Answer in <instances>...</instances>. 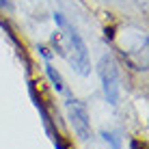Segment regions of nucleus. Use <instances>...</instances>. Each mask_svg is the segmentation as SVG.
<instances>
[{
    "label": "nucleus",
    "mask_w": 149,
    "mask_h": 149,
    "mask_svg": "<svg viewBox=\"0 0 149 149\" xmlns=\"http://www.w3.org/2000/svg\"><path fill=\"white\" fill-rule=\"evenodd\" d=\"M97 74L102 80V89H104V97L110 106H117L121 100V74L119 65L115 63L110 54H104L97 63Z\"/></svg>",
    "instance_id": "nucleus-1"
},
{
    "label": "nucleus",
    "mask_w": 149,
    "mask_h": 149,
    "mask_svg": "<svg viewBox=\"0 0 149 149\" xmlns=\"http://www.w3.org/2000/svg\"><path fill=\"white\" fill-rule=\"evenodd\" d=\"M102 138L112 147V149H121V138L115 134V132H102Z\"/></svg>",
    "instance_id": "nucleus-5"
},
{
    "label": "nucleus",
    "mask_w": 149,
    "mask_h": 149,
    "mask_svg": "<svg viewBox=\"0 0 149 149\" xmlns=\"http://www.w3.org/2000/svg\"><path fill=\"white\" fill-rule=\"evenodd\" d=\"M45 74H48L50 82H52V86L56 89V93H63L65 91V82H63V76L56 71V67L52 63H45Z\"/></svg>",
    "instance_id": "nucleus-4"
},
{
    "label": "nucleus",
    "mask_w": 149,
    "mask_h": 149,
    "mask_svg": "<svg viewBox=\"0 0 149 149\" xmlns=\"http://www.w3.org/2000/svg\"><path fill=\"white\" fill-rule=\"evenodd\" d=\"M143 2H145V0H143Z\"/></svg>",
    "instance_id": "nucleus-7"
},
{
    "label": "nucleus",
    "mask_w": 149,
    "mask_h": 149,
    "mask_svg": "<svg viewBox=\"0 0 149 149\" xmlns=\"http://www.w3.org/2000/svg\"><path fill=\"white\" fill-rule=\"evenodd\" d=\"M69 43H71V54L67 56V58H69V63H71V69H74L78 76L86 78V76L91 74V56H89L86 41L82 39V35L78 33V30L71 28Z\"/></svg>",
    "instance_id": "nucleus-2"
},
{
    "label": "nucleus",
    "mask_w": 149,
    "mask_h": 149,
    "mask_svg": "<svg viewBox=\"0 0 149 149\" xmlns=\"http://www.w3.org/2000/svg\"><path fill=\"white\" fill-rule=\"evenodd\" d=\"M54 22L58 24L61 28H65V26H67V19H65V15L61 13V11H56V13H54Z\"/></svg>",
    "instance_id": "nucleus-6"
},
{
    "label": "nucleus",
    "mask_w": 149,
    "mask_h": 149,
    "mask_svg": "<svg viewBox=\"0 0 149 149\" xmlns=\"http://www.w3.org/2000/svg\"><path fill=\"white\" fill-rule=\"evenodd\" d=\"M67 112H69V121L74 132L78 134L80 141H86L91 136V119H89V112H86V106L82 102L69 97L67 100Z\"/></svg>",
    "instance_id": "nucleus-3"
}]
</instances>
